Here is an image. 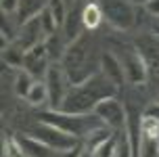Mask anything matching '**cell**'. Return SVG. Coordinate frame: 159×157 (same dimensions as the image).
<instances>
[{
	"label": "cell",
	"mask_w": 159,
	"mask_h": 157,
	"mask_svg": "<svg viewBox=\"0 0 159 157\" xmlns=\"http://www.w3.org/2000/svg\"><path fill=\"white\" fill-rule=\"evenodd\" d=\"M117 90L119 88L111 80H107L103 71H98L92 78H88L86 82L73 84L69 88L61 111L63 113H92L98 103L115 96Z\"/></svg>",
	"instance_id": "2"
},
{
	"label": "cell",
	"mask_w": 159,
	"mask_h": 157,
	"mask_svg": "<svg viewBox=\"0 0 159 157\" xmlns=\"http://www.w3.org/2000/svg\"><path fill=\"white\" fill-rule=\"evenodd\" d=\"M44 82H46V90H48V105L52 111H61L65 103V96L69 92V78L63 71L61 65H50L48 73L44 76Z\"/></svg>",
	"instance_id": "6"
},
{
	"label": "cell",
	"mask_w": 159,
	"mask_h": 157,
	"mask_svg": "<svg viewBox=\"0 0 159 157\" xmlns=\"http://www.w3.org/2000/svg\"><path fill=\"white\" fill-rule=\"evenodd\" d=\"M155 36H157V38H159V27H155Z\"/></svg>",
	"instance_id": "33"
},
{
	"label": "cell",
	"mask_w": 159,
	"mask_h": 157,
	"mask_svg": "<svg viewBox=\"0 0 159 157\" xmlns=\"http://www.w3.org/2000/svg\"><path fill=\"white\" fill-rule=\"evenodd\" d=\"M67 7H73V4H78V0H63Z\"/></svg>",
	"instance_id": "31"
},
{
	"label": "cell",
	"mask_w": 159,
	"mask_h": 157,
	"mask_svg": "<svg viewBox=\"0 0 159 157\" xmlns=\"http://www.w3.org/2000/svg\"><path fill=\"white\" fill-rule=\"evenodd\" d=\"M48 8H50V13L55 15L57 23L63 27V21H65V17H67V11H69V7L65 4L63 0H48Z\"/></svg>",
	"instance_id": "23"
},
{
	"label": "cell",
	"mask_w": 159,
	"mask_h": 157,
	"mask_svg": "<svg viewBox=\"0 0 159 157\" xmlns=\"http://www.w3.org/2000/svg\"><path fill=\"white\" fill-rule=\"evenodd\" d=\"M19 2H21V0H0L2 13H7V15H11V13H17V11H19Z\"/></svg>",
	"instance_id": "26"
},
{
	"label": "cell",
	"mask_w": 159,
	"mask_h": 157,
	"mask_svg": "<svg viewBox=\"0 0 159 157\" xmlns=\"http://www.w3.org/2000/svg\"><path fill=\"white\" fill-rule=\"evenodd\" d=\"M44 40H46V36H44V30H42V23H40V15H38L34 19H30V21H25L23 25H19V34H17L15 44H19L27 53L30 48L42 44Z\"/></svg>",
	"instance_id": "10"
},
{
	"label": "cell",
	"mask_w": 159,
	"mask_h": 157,
	"mask_svg": "<svg viewBox=\"0 0 159 157\" xmlns=\"http://www.w3.org/2000/svg\"><path fill=\"white\" fill-rule=\"evenodd\" d=\"M40 23H42V30H44V36H46V38H50L52 34H57V31L61 30V25L57 23L55 15L50 13V8H48V7L40 13Z\"/></svg>",
	"instance_id": "21"
},
{
	"label": "cell",
	"mask_w": 159,
	"mask_h": 157,
	"mask_svg": "<svg viewBox=\"0 0 159 157\" xmlns=\"http://www.w3.org/2000/svg\"><path fill=\"white\" fill-rule=\"evenodd\" d=\"M61 31H63V36H65L67 42L78 40L80 36L86 31V27H84V19H82V8H80L78 4H73V7L67 11V17H65V21H63Z\"/></svg>",
	"instance_id": "12"
},
{
	"label": "cell",
	"mask_w": 159,
	"mask_h": 157,
	"mask_svg": "<svg viewBox=\"0 0 159 157\" xmlns=\"http://www.w3.org/2000/svg\"><path fill=\"white\" fill-rule=\"evenodd\" d=\"M61 67L69 78V84H82L88 78L101 71V57L96 53V44L90 31H84L78 40L67 44Z\"/></svg>",
	"instance_id": "1"
},
{
	"label": "cell",
	"mask_w": 159,
	"mask_h": 157,
	"mask_svg": "<svg viewBox=\"0 0 159 157\" xmlns=\"http://www.w3.org/2000/svg\"><path fill=\"white\" fill-rule=\"evenodd\" d=\"M105 21L117 31H130L138 23L136 4L132 0H96Z\"/></svg>",
	"instance_id": "4"
},
{
	"label": "cell",
	"mask_w": 159,
	"mask_h": 157,
	"mask_svg": "<svg viewBox=\"0 0 159 157\" xmlns=\"http://www.w3.org/2000/svg\"><path fill=\"white\" fill-rule=\"evenodd\" d=\"M82 151H84V145H78L75 149H71V151H65V153H63V157H82Z\"/></svg>",
	"instance_id": "29"
},
{
	"label": "cell",
	"mask_w": 159,
	"mask_h": 157,
	"mask_svg": "<svg viewBox=\"0 0 159 157\" xmlns=\"http://www.w3.org/2000/svg\"><path fill=\"white\" fill-rule=\"evenodd\" d=\"M144 115H151V118L159 119V103H153V105H149V107H147V111H144Z\"/></svg>",
	"instance_id": "28"
},
{
	"label": "cell",
	"mask_w": 159,
	"mask_h": 157,
	"mask_svg": "<svg viewBox=\"0 0 159 157\" xmlns=\"http://www.w3.org/2000/svg\"><path fill=\"white\" fill-rule=\"evenodd\" d=\"M115 145H117V134L113 136L111 141H107L101 149L96 151V157H113V153H115Z\"/></svg>",
	"instance_id": "25"
},
{
	"label": "cell",
	"mask_w": 159,
	"mask_h": 157,
	"mask_svg": "<svg viewBox=\"0 0 159 157\" xmlns=\"http://www.w3.org/2000/svg\"><path fill=\"white\" fill-rule=\"evenodd\" d=\"M19 145H21L25 157H50V155H52V149L46 147L44 142L38 141V138L32 136V134L21 136V138H19Z\"/></svg>",
	"instance_id": "13"
},
{
	"label": "cell",
	"mask_w": 159,
	"mask_h": 157,
	"mask_svg": "<svg viewBox=\"0 0 159 157\" xmlns=\"http://www.w3.org/2000/svg\"><path fill=\"white\" fill-rule=\"evenodd\" d=\"M38 122L52 126V128L71 134V136H78V138H86L92 130L105 126L103 119L98 118L94 111L92 113H63V111L50 109V111L38 113Z\"/></svg>",
	"instance_id": "3"
},
{
	"label": "cell",
	"mask_w": 159,
	"mask_h": 157,
	"mask_svg": "<svg viewBox=\"0 0 159 157\" xmlns=\"http://www.w3.org/2000/svg\"><path fill=\"white\" fill-rule=\"evenodd\" d=\"M132 2H134V4H143V7H144V4H147L149 0H132Z\"/></svg>",
	"instance_id": "32"
},
{
	"label": "cell",
	"mask_w": 159,
	"mask_h": 157,
	"mask_svg": "<svg viewBox=\"0 0 159 157\" xmlns=\"http://www.w3.org/2000/svg\"><path fill=\"white\" fill-rule=\"evenodd\" d=\"M119 61L124 65V73L130 84H144L149 80V67H147L140 48H126L119 57Z\"/></svg>",
	"instance_id": "7"
},
{
	"label": "cell",
	"mask_w": 159,
	"mask_h": 157,
	"mask_svg": "<svg viewBox=\"0 0 159 157\" xmlns=\"http://www.w3.org/2000/svg\"><path fill=\"white\" fill-rule=\"evenodd\" d=\"M4 157H25L21 145H19V138L7 136V141H4Z\"/></svg>",
	"instance_id": "24"
},
{
	"label": "cell",
	"mask_w": 159,
	"mask_h": 157,
	"mask_svg": "<svg viewBox=\"0 0 159 157\" xmlns=\"http://www.w3.org/2000/svg\"><path fill=\"white\" fill-rule=\"evenodd\" d=\"M101 71L105 73V78L111 80L117 88H121V84L126 82V73H124V65L119 61V57L111 50H105L101 55Z\"/></svg>",
	"instance_id": "11"
},
{
	"label": "cell",
	"mask_w": 159,
	"mask_h": 157,
	"mask_svg": "<svg viewBox=\"0 0 159 157\" xmlns=\"http://www.w3.org/2000/svg\"><path fill=\"white\" fill-rule=\"evenodd\" d=\"M115 130L113 128H109V126H101V128H96V130H92V132L86 136V142H84V147H86L90 153H96V151L103 147L107 141H111L113 136H115Z\"/></svg>",
	"instance_id": "15"
},
{
	"label": "cell",
	"mask_w": 159,
	"mask_h": 157,
	"mask_svg": "<svg viewBox=\"0 0 159 157\" xmlns=\"http://www.w3.org/2000/svg\"><path fill=\"white\" fill-rule=\"evenodd\" d=\"M46 7H48V0H21L19 2V11H17V21H19V25H23L25 21L38 17Z\"/></svg>",
	"instance_id": "14"
},
{
	"label": "cell",
	"mask_w": 159,
	"mask_h": 157,
	"mask_svg": "<svg viewBox=\"0 0 159 157\" xmlns=\"http://www.w3.org/2000/svg\"><path fill=\"white\" fill-rule=\"evenodd\" d=\"M50 57H48V50H46V44L42 42L38 46L30 48L27 53H25V63H23V69L32 76L34 80H40L42 76H46L48 69H50Z\"/></svg>",
	"instance_id": "9"
},
{
	"label": "cell",
	"mask_w": 159,
	"mask_h": 157,
	"mask_svg": "<svg viewBox=\"0 0 159 157\" xmlns=\"http://www.w3.org/2000/svg\"><path fill=\"white\" fill-rule=\"evenodd\" d=\"M2 63L8 65V67H15V69H21L25 63V50L19 44H8V46L2 48Z\"/></svg>",
	"instance_id": "17"
},
{
	"label": "cell",
	"mask_w": 159,
	"mask_h": 157,
	"mask_svg": "<svg viewBox=\"0 0 159 157\" xmlns=\"http://www.w3.org/2000/svg\"><path fill=\"white\" fill-rule=\"evenodd\" d=\"M82 19H84V27H86V31H92L96 30L98 25L103 23V11H101V7H98V2H86V7L82 8Z\"/></svg>",
	"instance_id": "16"
},
{
	"label": "cell",
	"mask_w": 159,
	"mask_h": 157,
	"mask_svg": "<svg viewBox=\"0 0 159 157\" xmlns=\"http://www.w3.org/2000/svg\"><path fill=\"white\" fill-rule=\"evenodd\" d=\"M65 42V36H63V31L59 34H52L50 38H46L44 40V44H46V50H48V57L52 59V61H59L61 63V59H63V55H65V50H67V46L63 44Z\"/></svg>",
	"instance_id": "18"
},
{
	"label": "cell",
	"mask_w": 159,
	"mask_h": 157,
	"mask_svg": "<svg viewBox=\"0 0 159 157\" xmlns=\"http://www.w3.org/2000/svg\"><path fill=\"white\" fill-rule=\"evenodd\" d=\"M113 157H134L132 153V145L128 141L126 130H121V134H117V145H115V153Z\"/></svg>",
	"instance_id": "22"
},
{
	"label": "cell",
	"mask_w": 159,
	"mask_h": 157,
	"mask_svg": "<svg viewBox=\"0 0 159 157\" xmlns=\"http://www.w3.org/2000/svg\"><path fill=\"white\" fill-rule=\"evenodd\" d=\"M82 157H96V153H90V151L84 147V151H82Z\"/></svg>",
	"instance_id": "30"
},
{
	"label": "cell",
	"mask_w": 159,
	"mask_h": 157,
	"mask_svg": "<svg viewBox=\"0 0 159 157\" xmlns=\"http://www.w3.org/2000/svg\"><path fill=\"white\" fill-rule=\"evenodd\" d=\"M25 101L30 103V105H34V107H40V105L48 103L46 82H36V84L32 86V90H30V94H27V99H25Z\"/></svg>",
	"instance_id": "20"
},
{
	"label": "cell",
	"mask_w": 159,
	"mask_h": 157,
	"mask_svg": "<svg viewBox=\"0 0 159 157\" xmlns=\"http://www.w3.org/2000/svg\"><path fill=\"white\" fill-rule=\"evenodd\" d=\"M94 113L98 118L103 119L105 126H109L113 128L115 132H121V130H126V119H128V111L126 107L121 105V103L111 96V99H105L101 101L98 105L94 107Z\"/></svg>",
	"instance_id": "8"
},
{
	"label": "cell",
	"mask_w": 159,
	"mask_h": 157,
	"mask_svg": "<svg viewBox=\"0 0 159 157\" xmlns=\"http://www.w3.org/2000/svg\"><path fill=\"white\" fill-rule=\"evenodd\" d=\"M144 8H147V13L153 17H159V0H149L147 4H144Z\"/></svg>",
	"instance_id": "27"
},
{
	"label": "cell",
	"mask_w": 159,
	"mask_h": 157,
	"mask_svg": "<svg viewBox=\"0 0 159 157\" xmlns=\"http://www.w3.org/2000/svg\"><path fill=\"white\" fill-rule=\"evenodd\" d=\"M30 134L36 136L38 141H42L52 151H59V153L71 151V149H75L78 145H82V138L71 136V134H67V132H61V130H57V128H52V126H48V124H42V122H40Z\"/></svg>",
	"instance_id": "5"
},
{
	"label": "cell",
	"mask_w": 159,
	"mask_h": 157,
	"mask_svg": "<svg viewBox=\"0 0 159 157\" xmlns=\"http://www.w3.org/2000/svg\"><path fill=\"white\" fill-rule=\"evenodd\" d=\"M36 84V80L27 73V71H19L15 78V94L17 96H21V99H27V94H30V90H32V86Z\"/></svg>",
	"instance_id": "19"
}]
</instances>
